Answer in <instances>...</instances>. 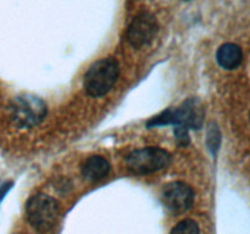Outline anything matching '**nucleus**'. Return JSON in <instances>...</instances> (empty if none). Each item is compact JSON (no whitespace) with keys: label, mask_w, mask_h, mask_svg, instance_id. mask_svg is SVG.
I'll use <instances>...</instances> for the list:
<instances>
[{"label":"nucleus","mask_w":250,"mask_h":234,"mask_svg":"<svg viewBox=\"0 0 250 234\" xmlns=\"http://www.w3.org/2000/svg\"><path fill=\"white\" fill-rule=\"evenodd\" d=\"M158 33V22L149 12H143L133 19L127 29V40L133 48L148 45Z\"/></svg>","instance_id":"423d86ee"},{"label":"nucleus","mask_w":250,"mask_h":234,"mask_svg":"<svg viewBox=\"0 0 250 234\" xmlns=\"http://www.w3.org/2000/svg\"><path fill=\"white\" fill-rule=\"evenodd\" d=\"M243 60V51L237 44L225 43L217 49L216 61L225 70H234Z\"/></svg>","instance_id":"1a4fd4ad"},{"label":"nucleus","mask_w":250,"mask_h":234,"mask_svg":"<svg viewBox=\"0 0 250 234\" xmlns=\"http://www.w3.org/2000/svg\"><path fill=\"white\" fill-rule=\"evenodd\" d=\"M171 234H200V232L197 222L193 219H183L173 227Z\"/></svg>","instance_id":"9d476101"},{"label":"nucleus","mask_w":250,"mask_h":234,"mask_svg":"<svg viewBox=\"0 0 250 234\" xmlns=\"http://www.w3.org/2000/svg\"><path fill=\"white\" fill-rule=\"evenodd\" d=\"M11 119L20 128H32L46 116V105L36 95H20L10 107Z\"/></svg>","instance_id":"7ed1b4c3"},{"label":"nucleus","mask_w":250,"mask_h":234,"mask_svg":"<svg viewBox=\"0 0 250 234\" xmlns=\"http://www.w3.org/2000/svg\"><path fill=\"white\" fill-rule=\"evenodd\" d=\"M163 202L172 212H185L194 202V192L183 182H172L163 189Z\"/></svg>","instance_id":"0eeeda50"},{"label":"nucleus","mask_w":250,"mask_h":234,"mask_svg":"<svg viewBox=\"0 0 250 234\" xmlns=\"http://www.w3.org/2000/svg\"><path fill=\"white\" fill-rule=\"evenodd\" d=\"M204 123V107L197 98H189L177 109H167L146 122L148 128L159 126H182L187 129H200Z\"/></svg>","instance_id":"f257e3e1"},{"label":"nucleus","mask_w":250,"mask_h":234,"mask_svg":"<svg viewBox=\"0 0 250 234\" xmlns=\"http://www.w3.org/2000/svg\"><path fill=\"white\" fill-rule=\"evenodd\" d=\"M120 73L119 62L114 58H102L93 63L84 76V89L90 97L107 94L116 83Z\"/></svg>","instance_id":"f03ea898"},{"label":"nucleus","mask_w":250,"mask_h":234,"mask_svg":"<svg viewBox=\"0 0 250 234\" xmlns=\"http://www.w3.org/2000/svg\"><path fill=\"white\" fill-rule=\"evenodd\" d=\"M26 214L34 229L39 232H49L58 221V202L49 195H33L26 205Z\"/></svg>","instance_id":"20e7f679"},{"label":"nucleus","mask_w":250,"mask_h":234,"mask_svg":"<svg viewBox=\"0 0 250 234\" xmlns=\"http://www.w3.org/2000/svg\"><path fill=\"white\" fill-rule=\"evenodd\" d=\"M171 163V155L160 148H144L134 150L127 156L126 165L134 175H149L166 168Z\"/></svg>","instance_id":"39448f33"},{"label":"nucleus","mask_w":250,"mask_h":234,"mask_svg":"<svg viewBox=\"0 0 250 234\" xmlns=\"http://www.w3.org/2000/svg\"><path fill=\"white\" fill-rule=\"evenodd\" d=\"M175 136L177 140L178 145L187 146L190 143L189 134H188V129L182 126H175Z\"/></svg>","instance_id":"f8f14e48"},{"label":"nucleus","mask_w":250,"mask_h":234,"mask_svg":"<svg viewBox=\"0 0 250 234\" xmlns=\"http://www.w3.org/2000/svg\"><path fill=\"white\" fill-rule=\"evenodd\" d=\"M110 163L100 155H93L88 157L82 165V176L90 182L102 180L109 175Z\"/></svg>","instance_id":"6e6552de"},{"label":"nucleus","mask_w":250,"mask_h":234,"mask_svg":"<svg viewBox=\"0 0 250 234\" xmlns=\"http://www.w3.org/2000/svg\"><path fill=\"white\" fill-rule=\"evenodd\" d=\"M12 188V182H7V183H4V184L0 187V202L2 201V199L5 197V195L9 193V190Z\"/></svg>","instance_id":"ddd939ff"},{"label":"nucleus","mask_w":250,"mask_h":234,"mask_svg":"<svg viewBox=\"0 0 250 234\" xmlns=\"http://www.w3.org/2000/svg\"><path fill=\"white\" fill-rule=\"evenodd\" d=\"M221 144V133L217 126H211L208 132V145H209L210 151L212 154H216Z\"/></svg>","instance_id":"9b49d317"},{"label":"nucleus","mask_w":250,"mask_h":234,"mask_svg":"<svg viewBox=\"0 0 250 234\" xmlns=\"http://www.w3.org/2000/svg\"><path fill=\"white\" fill-rule=\"evenodd\" d=\"M249 118H250V114H249Z\"/></svg>","instance_id":"4468645a"}]
</instances>
